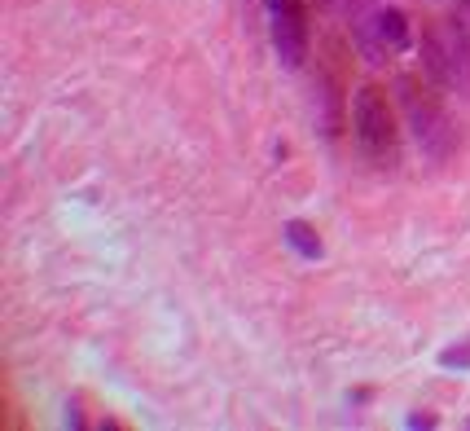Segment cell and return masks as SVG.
I'll list each match as a JSON object with an SVG mask.
<instances>
[{
	"label": "cell",
	"mask_w": 470,
	"mask_h": 431,
	"mask_svg": "<svg viewBox=\"0 0 470 431\" xmlns=\"http://www.w3.org/2000/svg\"><path fill=\"white\" fill-rule=\"evenodd\" d=\"M440 361H444V365H470V344L466 348H448Z\"/></svg>",
	"instance_id": "obj_6"
},
{
	"label": "cell",
	"mask_w": 470,
	"mask_h": 431,
	"mask_svg": "<svg viewBox=\"0 0 470 431\" xmlns=\"http://www.w3.org/2000/svg\"><path fill=\"white\" fill-rule=\"evenodd\" d=\"M400 106H404V119H409V132H414L418 150L426 159H435V163L448 159V150H453V124H448V115L440 110V102L414 76L400 79Z\"/></svg>",
	"instance_id": "obj_1"
},
{
	"label": "cell",
	"mask_w": 470,
	"mask_h": 431,
	"mask_svg": "<svg viewBox=\"0 0 470 431\" xmlns=\"http://www.w3.org/2000/svg\"><path fill=\"white\" fill-rule=\"evenodd\" d=\"M286 242H291L303 260H322V251H325L322 238H317V229L308 225V221H291V225H286Z\"/></svg>",
	"instance_id": "obj_5"
},
{
	"label": "cell",
	"mask_w": 470,
	"mask_h": 431,
	"mask_svg": "<svg viewBox=\"0 0 470 431\" xmlns=\"http://www.w3.org/2000/svg\"><path fill=\"white\" fill-rule=\"evenodd\" d=\"M352 128H356L361 150L370 154L373 163H392L396 159V119H392L387 97L373 84L356 88V97H352Z\"/></svg>",
	"instance_id": "obj_2"
},
{
	"label": "cell",
	"mask_w": 470,
	"mask_h": 431,
	"mask_svg": "<svg viewBox=\"0 0 470 431\" xmlns=\"http://www.w3.org/2000/svg\"><path fill=\"white\" fill-rule=\"evenodd\" d=\"M264 14H269V36L277 57H281V67L299 71L303 57H308V14H303V0H264Z\"/></svg>",
	"instance_id": "obj_3"
},
{
	"label": "cell",
	"mask_w": 470,
	"mask_h": 431,
	"mask_svg": "<svg viewBox=\"0 0 470 431\" xmlns=\"http://www.w3.org/2000/svg\"><path fill=\"white\" fill-rule=\"evenodd\" d=\"M361 36H365V45H373L378 53H400L409 49V40H414V31H409V18L392 9V5H383V9H373L365 26H361Z\"/></svg>",
	"instance_id": "obj_4"
}]
</instances>
